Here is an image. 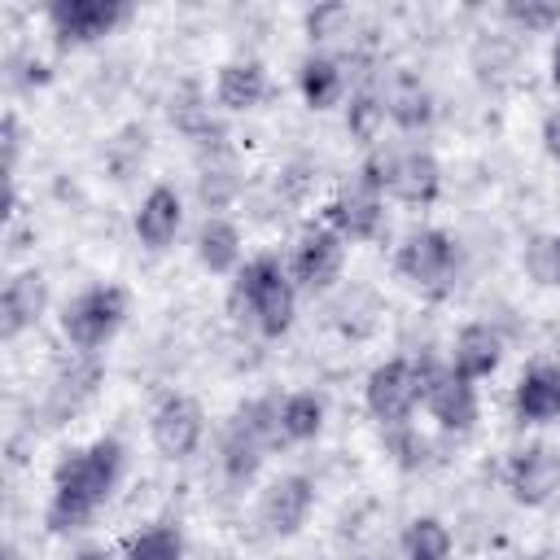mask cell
Segmentation results:
<instances>
[{"mask_svg": "<svg viewBox=\"0 0 560 560\" xmlns=\"http://www.w3.org/2000/svg\"><path fill=\"white\" fill-rule=\"evenodd\" d=\"M184 529L175 521H149L127 538L122 560H184Z\"/></svg>", "mask_w": 560, "mask_h": 560, "instance_id": "cell-28", "label": "cell"}, {"mask_svg": "<svg viewBox=\"0 0 560 560\" xmlns=\"http://www.w3.org/2000/svg\"><path fill=\"white\" fill-rule=\"evenodd\" d=\"M503 332L494 328V324H486V319H472V324H464L459 332H455V341H451V368L464 376V381H486V376H494L499 372V363H503Z\"/></svg>", "mask_w": 560, "mask_h": 560, "instance_id": "cell-19", "label": "cell"}, {"mask_svg": "<svg viewBox=\"0 0 560 560\" xmlns=\"http://www.w3.org/2000/svg\"><path fill=\"white\" fill-rule=\"evenodd\" d=\"M381 101H385V118L398 131H424L438 114V101L416 70H394L381 88Z\"/></svg>", "mask_w": 560, "mask_h": 560, "instance_id": "cell-20", "label": "cell"}, {"mask_svg": "<svg viewBox=\"0 0 560 560\" xmlns=\"http://www.w3.org/2000/svg\"><path fill=\"white\" fill-rule=\"evenodd\" d=\"M398 547H402V560H451L455 538L442 516H411L398 534Z\"/></svg>", "mask_w": 560, "mask_h": 560, "instance_id": "cell-27", "label": "cell"}, {"mask_svg": "<svg viewBox=\"0 0 560 560\" xmlns=\"http://www.w3.org/2000/svg\"><path fill=\"white\" fill-rule=\"evenodd\" d=\"M516 424H556L560 420V363H529L512 385Z\"/></svg>", "mask_w": 560, "mask_h": 560, "instance_id": "cell-17", "label": "cell"}, {"mask_svg": "<svg viewBox=\"0 0 560 560\" xmlns=\"http://www.w3.org/2000/svg\"><path fill=\"white\" fill-rule=\"evenodd\" d=\"M149 438L162 459H192L206 442V411L192 394H162L158 407L149 411Z\"/></svg>", "mask_w": 560, "mask_h": 560, "instance_id": "cell-10", "label": "cell"}, {"mask_svg": "<svg viewBox=\"0 0 560 560\" xmlns=\"http://www.w3.org/2000/svg\"><path fill=\"white\" fill-rule=\"evenodd\" d=\"M499 18L525 35H556L560 31V0H503Z\"/></svg>", "mask_w": 560, "mask_h": 560, "instance_id": "cell-30", "label": "cell"}, {"mask_svg": "<svg viewBox=\"0 0 560 560\" xmlns=\"http://www.w3.org/2000/svg\"><path fill=\"white\" fill-rule=\"evenodd\" d=\"M394 271L424 298H446L459 276V241L446 228H411L394 249Z\"/></svg>", "mask_w": 560, "mask_h": 560, "instance_id": "cell-5", "label": "cell"}, {"mask_svg": "<svg viewBox=\"0 0 560 560\" xmlns=\"http://www.w3.org/2000/svg\"><path fill=\"white\" fill-rule=\"evenodd\" d=\"M280 398H254V402H241L223 429H219V468H223V481L232 490H245L254 486V477L262 472L271 446H280Z\"/></svg>", "mask_w": 560, "mask_h": 560, "instance_id": "cell-3", "label": "cell"}, {"mask_svg": "<svg viewBox=\"0 0 560 560\" xmlns=\"http://www.w3.org/2000/svg\"><path fill=\"white\" fill-rule=\"evenodd\" d=\"M131 228H136V241H140L144 249L162 254V249L179 236V228H184V197H179V188L166 184V179H158V184L140 197V206H136V214H131Z\"/></svg>", "mask_w": 560, "mask_h": 560, "instance_id": "cell-16", "label": "cell"}, {"mask_svg": "<svg viewBox=\"0 0 560 560\" xmlns=\"http://www.w3.org/2000/svg\"><path fill=\"white\" fill-rule=\"evenodd\" d=\"M127 472V446L114 433H101L83 446H70L52 468V490L44 503V529L52 538H70L96 521V512L114 499Z\"/></svg>", "mask_w": 560, "mask_h": 560, "instance_id": "cell-1", "label": "cell"}, {"mask_svg": "<svg viewBox=\"0 0 560 560\" xmlns=\"http://www.w3.org/2000/svg\"><path fill=\"white\" fill-rule=\"evenodd\" d=\"M241 249H245L241 228L228 214H206L192 232V258L210 276H236L241 271Z\"/></svg>", "mask_w": 560, "mask_h": 560, "instance_id": "cell-23", "label": "cell"}, {"mask_svg": "<svg viewBox=\"0 0 560 560\" xmlns=\"http://www.w3.org/2000/svg\"><path fill=\"white\" fill-rule=\"evenodd\" d=\"M341 22H350V4H315V9H306V13H302V26H306L311 44L341 35V31H337Z\"/></svg>", "mask_w": 560, "mask_h": 560, "instance_id": "cell-34", "label": "cell"}, {"mask_svg": "<svg viewBox=\"0 0 560 560\" xmlns=\"http://www.w3.org/2000/svg\"><path fill=\"white\" fill-rule=\"evenodd\" d=\"M538 140H542V153H547L551 162H560V105H551V109L542 114V122H538Z\"/></svg>", "mask_w": 560, "mask_h": 560, "instance_id": "cell-36", "label": "cell"}, {"mask_svg": "<svg viewBox=\"0 0 560 560\" xmlns=\"http://www.w3.org/2000/svg\"><path fill=\"white\" fill-rule=\"evenodd\" d=\"M324 398L315 389H293L280 398V438L284 442H315L324 433Z\"/></svg>", "mask_w": 560, "mask_h": 560, "instance_id": "cell-26", "label": "cell"}, {"mask_svg": "<svg viewBox=\"0 0 560 560\" xmlns=\"http://www.w3.org/2000/svg\"><path fill=\"white\" fill-rule=\"evenodd\" d=\"M547 79H551V88L560 92V31L551 35V52H547Z\"/></svg>", "mask_w": 560, "mask_h": 560, "instance_id": "cell-37", "label": "cell"}, {"mask_svg": "<svg viewBox=\"0 0 560 560\" xmlns=\"http://www.w3.org/2000/svg\"><path fill=\"white\" fill-rule=\"evenodd\" d=\"M389 197L402 206L429 210L442 197V162L420 144L389 149Z\"/></svg>", "mask_w": 560, "mask_h": 560, "instance_id": "cell-14", "label": "cell"}, {"mask_svg": "<svg viewBox=\"0 0 560 560\" xmlns=\"http://www.w3.org/2000/svg\"><path fill=\"white\" fill-rule=\"evenodd\" d=\"M66 560H114V556H109L101 542H83V547H74Z\"/></svg>", "mask_w": 560, "mask_h": 560, "instance_id": "cell-38", "label": "cell"}, {"mask_svg": "<svg viewBox=\"0 0 560 560\" xmlns=\"http://www.w3.org/2000/svg\"><path fill=\"white\" fill-rule=\"evenodd\" d=\"M346 79H350L346 61L324 52V48H315V52H306L298 61V92H302V105L315 109V114L337 109L346 101Z\"/></svg>", "mask_w": 560, "mask_h": 560, "instance_id": "cell-22", "label": "cell"}, {"mask_svg": "<svg viewBox=\"0 0 560 560\" xmlns=\"http://www.w3.org/2000/svg\"><path fill=\"white\" fill-rule=\"evenodd\" d=\"M101 376H105V368H101V359H96V354H79L74 363H66V368L52 376L48 398H44V416H48V424L70 420V416H74V411L96 394Z\"/></svg>", "mask_w": 560, "mask_h": 560, "instance_id": "cell-21", "label": "cell"}, {"mask_svg": "<svg viewBox=\"0 0 560 560\" xmlns=\"http://www.w3.org/2000/svg\"><path fill=\"white\" fill-rule=\"evenodd\" d=\"M521 267L534 284L542 289H560V232H547V236H534L521 254Z\"/></svg>", "mask_w": 560, "mask_h": 560, "instance_id": "cell-31", "label": "cell"}, {"mask_svg": "<svg viewBox=\"0 0 560 560\" xmlns=\"http://www.w3.org/2000/svg\"><path fill=\"white\" fill-rule=\"evenodd\" d=\"M228 311L232 319L249 324L262 341H280L298 319V284L289 276V262L271 249L245 258L241 271L232 276Z\"/></svg>", "mask_w": 560, "mask_h": 560, "instance_id": "cell-2", "label": "cell"}, {"mask_svg": "<svg viewBox=\"0 0 560 560\" xmlns=\"http://www.w3.org/2000/svg\"><path fill=\"white\" fill-rule=\"evenodd\" d=\"M346 267V241L328 223H306L289 249V276L298 293H328L341 280Z\"/></svg>", "mask_w": 560, "mask_h": 560, "instance_id": "cell-9", "label": "cell"}, {"mask_svg": "<svg viewBox=\"0 0 560 560\" xmlns=\"http://www.w3.org/2000/svg\"><path fill=\"white\" fill-rule=\"evenodd\" d=\"M503 486L521 508H542L560 490V451L547 442H525L503 464Z\"/></svg>", "mask_w": 560, "mask_h": 560, "instance_id": "cell-12", "label": "cell"}, {"mask_svg": "<svg viewBox=\"0 0 560 560\" xmlns=\"http://www.w3.org/2000/svg\"><path fill=\"white\" fill-rule=\"evenodd\" d=\"M385 122H389V118H385L381 88L363 83V88L350 96V105H346V131H350V140L363 144V149H376V136H381Z\"/></svg>", "mask_w": 560, "mask_h": 560, "instance_id": "cell-29", "label": "cell"}, {"mask_svg": "<svg viewBox=\"0 0 560 560\" xmlns=\"http://www.w3.org/2000/svg\"><path fill=\"white\" fill-rule=\"evenodd\" d=\"M363 407L381 429L411 424V416L420 407V359L394 354V359L376 363L363 381Z\"/></svg>", "mask_w": 560, "mask_h": 560, "instance_id": "cell-7", "label": "cell"}, {"mask_svg": "<svg viewBox=\"0 0 560 560\" xmlns=\"http://www.w3.org/2000/svg\"><path fill=\"white\" fill-rule=\"evenodd\" d=\"M241 197V171L228 158V149H210V162H201L197 175V201L206 214H223Z\"/></svg>", "mask_w": 560, "mask_h": 560, "instance_id": "cell-25", "label": "cell"}, {"mask_svg": "<svg viewBox=\"0 0 560 560\" xmlns=\"http://www.w3.org/2000/svg\"><path fill=\"white\" fill-rule=\"evenodd\" d=\"M385 446H389V455H394L398 468H420V464H424V451H429V442H424L411 424L385 429Z\"/></svg>", "mask_w": 560, "mask_h": 560, "instance_id": "cell-33", "label": "cell"}, {"mask_svg": "<svg viewBox=\"0 0 560 560\" xmlns=\"http://www.w3.org/2000/svg\"><path fill=\"white\" fill-rule=\"evenodd\" d=\"M127 315H131L127 289L114 284V280H96V284H88V289H79L74 298L61 302L57 324H61V337L79 354H101L118 337V328L127 324Z\"/></svg>", "mask_w": 560, "mask_h": 560, "instance_id": "cell-4", "label": "cell"}, {"mask_svg": "<svg viewBox=\"0 0 560 560\" xmlns=\"http://www.w3.org/2000/svg\"><path fill=\"white\" fill-rule=\"evenodd\" d=\"M319 223H328L346 245H350V241H376L381 228H385V197H381L376 188H368L359 175H350V179L324 201Z\"/></svg>", "mask_w": 560, "mask_h": 560, "instance_id": "cell-11", "label": "cell"}, {"mask_svg": "<svg viewBox=\"0 0 560 560\" xmlns=\"http://www.w3.org/2000/svg\"><path fill=\"white\" fill-rule=\"evenodd\" d=\"M166 114H171V127H175L179 136H188L192 144H201V149H223V122L210 114V101H206V92H201L192 79H184V83L171 92Z\"/></svg>", "mask_w": 560, "mask_h": 560, "instance_id": "cell-24", "label": "cell"}, {"mask_svg": "<svg viewBox=\"0 0 560 560\" xmlns=\"http://www.w3.org/2000/svg\"><path fill=\"white\" fill-rule=\"evenodd\" d=\"M127 18H131V4H127V0H52V4L44 9V22H48L52 44H57L61 52L101 44V39L114 35Z\"/></svg>", "mask_w": 560, "mask_h": 560, "instance_id": "cell-8", "label": "cell"}, {"mask_svg": "<svg viewBox=\"0 0 560 560\" xmlns=\"http://www.w3.org/2000/svg\"><path fill=\"white\" fill-rule=\"evenodd\" d=\"M271 79L258 57H232L214 70V105L228 114H249L267 101Z\"/></svg>", "mask_w": 560, "mask_h": 560, "instance_id": "cell-18", "label": "cell"}, {"mask_svg": "<svg viewBox=\"0 0 560 560\" xmlns=\"http://www.w3.org/2000/svg\"><path fill=\"white\" fill-rule=\"evenodd\" d=\"M144 153H149V131L144 127H122L114 140H109V149H105V166L114 171V179H127L140 162H144Z\"/></svg>", "mask_w": 560, "mask_h": 560, "instance_id": "cell-32", "label": "cell"}, {"mask_svg": "<svg viewBox=\"0 0 560 560\" xmlns=\"http://www.w3.org/2000/svg\"><path fill=\"white\" fill-rule=\"evenodd\" d=\"M48 276L39 267H22L0 289V337L18 341L26 328H35L48 315Z\"/></svg>", "mask_w": 560, "mask_h": 560, "instance_id": "cell-15", "label": "cell"}, {"mask_svg": "<svg viewBox=\"0 0 560 560\" xmlns=\"http://www.w3.org/2000/svg\"><path fill=\"white\" fill-rule=\"evenodd\" d=\"M354 560H376V556H354Z\"/></svg>", "mask_w": 560, "mask_h": 560, "instance_id": "cell-39", "label": "cell"}, {"mask_svg": "<svg viewBox=\"0 0 560 560\" xmlns=\"http://www.w3.org/2000/svg\"><path fill=\"white\" fill-rule=\"evenodd\" d=\"M315 508V481L306 472H280L258 494V521L271 538H293Z\"/></svg>", "mask_w": 560, "mask_h": 560, "instance_id": "cell-13", "label": "cell"}, {"mask_svg": "<svg viewBox=\"0 0 560 560\" xmlns=\"http://www.w3.org/2000/svg\"><path fill=\"white\" fill-rule=\"evenodd\" d=\"M0 144H4V175L13 179L18 175V158H22V122H18V109H4V118H0Z\"/></svg>", "mask_w": 560, "mask_h": 560, "instance_id": "cell-35", "label": "cell"}, {"mask_svg": "<svg viewBox=\"0 0 560 560\" xmlns=\"http://www.w3.org/2000/svg\"><path fill=\"white\" fill-rule=\"evenodd\" d=\"M420 407L429 411V420L442 429V433H472L477 420H481V398H477V385L464 381L451 363H438V359H420Z\"/></svg>", "mask_w": 560, "mask_h": 560, "instance_id": "cell-6", "label": "cell"}]
</instances>
